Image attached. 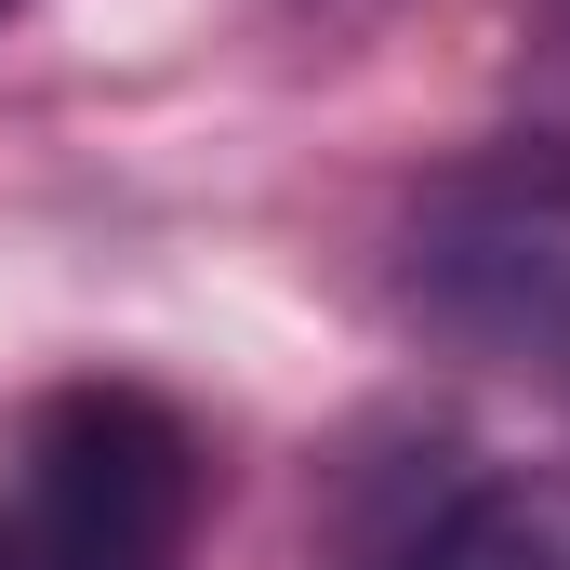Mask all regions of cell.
<instances>
[{
	"instance_id": "cell-1",
	"label": "cell",
	"mask_w": 570,
	"mask_h": 570,
	"mask_svg": "<svg viewBox=\"0 0 570 570\" xmlns=\"http://www.w3.org/2000/svg\"><path fill=\"white\" fill-rule=\"evenodd\" d=\"M213 451L159 385H53L0 451V570H186Z\"/></svg>"
},
{
	"instance_id": "cell-2",
	"label": "cell",
	"mask_w": 570,
	"mask_h": 570,
	"mask_svg": "<svg viewBox=\"0 0 570 570\" xmlns=\"http://www.w3.org/2000/svg\"><path fill=\"white\" fill-rule=\"evenodd\" d=\"M412 305L451 345L570 385V134H518L438 186L412 226Z\"/></svg>"
},
{
	"instance_id": "cell-3",
	"label": "cell",
	"mask_w": 570,
	"mask_h": 570,
	"mask_svg": "<svg viewBox=\"0 0 570 570\" xmlns=\"http://www.w3.org/2000/svg\"><path fill=\"white\" fill-rule=\"evenodd\" d=\"M372 570H570V531H558V504H531L518 478H464Z\"/></svg>"
},
{
	"instance_id": "cell-4",
	"label": "cell",
	"mask_w": 570,
	"mask_h": 570,
	"mask_svg": "<svg viewBox=\"0 0 570 570\" xmlns=\"http://www.w3.org/2000/svg\"><path fill=\"white\" fill-rule=\"evenodd\" d=\"M13 13H27V0H0V27H13Z\"/></svg>"
}]
</instances>
